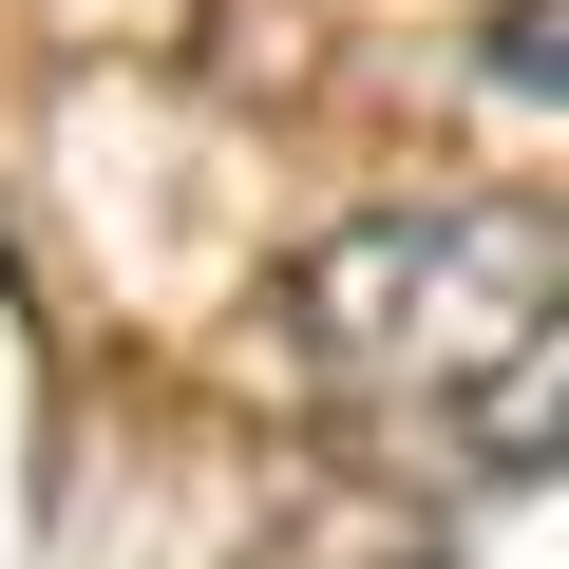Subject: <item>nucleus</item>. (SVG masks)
<instances>
[{
	"mask_svg": "<svg viewBox=\"0 0 569 569\" xmlns=\"http://www.w3.org/2000/svg\"><path fill=\"white\" fill-rule=\"evenodd\" d=\"M550 323H569V209H361L284 284L305 380L361 418H418L456 475H475L493 399L550 361Z\"/></svg>",
	"mask_w": 569,
	"mask_h": 569,
	"instance_id": "nucleus-1",
	"label": "nucleus"
},
{
	"mask_svg": "<svg viewBox=\"0 0 569 569\" xmlns=\"http://www.w3.org/2000/svg\"><path fill=\"white\" fill-rule=\"evenodd\" d=\"M475 77H493V96H569V0H512V20H475Z\"/></svg>",
	"mask_w": 569,
	"mask_h": 569,
	"instance_id": "nucleus-2",
	"label": "nucleus"
}]
</instances>
